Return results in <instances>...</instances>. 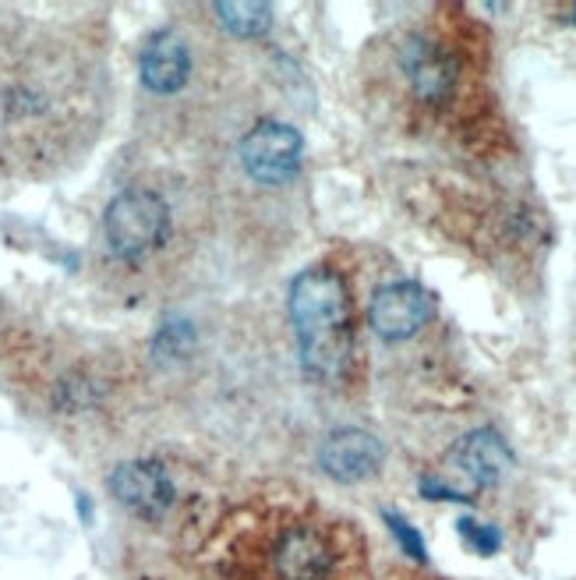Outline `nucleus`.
<instances>
[{
  "mask_svg": "<svg viewBox=\"0 0 576 580\" xmlns=\"http://www.w3.org/2000/svg\"><path fill=\"white\" fill-rule=\"evenodd\" d=\"M290 319L298 330L301 361L315 379H340L354 354L350 297L333 269H308L290 287Z\"/></svg>",
  "mask_w": 576,
  "mask_h": 580,
  "instance_id": "f257e3e1",
  "label": "nucleus"
},
{
  "mask_svg": "<svg viewBox=\"0 0 576 580\" xmlns=\"http://www.w3.org/2000/svg\"><path fill=\"white\" fill-rule=\"evenodd\" d=\"M347 556L336 538L315 523H287L273 538L270 570L273 580H343Z\"/></svg>",
  "mask_w": 576,
  "mask_h": 580,
  "instance_id": "f03ea898",
  "label": "nucleus"
},
{
  "mask_svg": "<svg viewBox=\"0 0 576 580\" xmlns=\"http://www.w3.org/2000/svg\"><path fill=\"white\" fill-rule=\"evenodd\" d=\"M166 226H171V209L163 198L135 188L110 202L103 217V237L117 259H142L163 245Z\"/></svg>",
  "mask_w": 576,
  "mask_h": 580,
  "instance_id": "7ed1b4c3",
  "label": "nucleus"
},
{
  "mask_svg": "<svg viewBox=\"0 0 576 580\" xmlns=\"http://www.w3.org/2000/svg\"><path fill=\"white\" fill-rule=\"evenodd\" d=\"M241 160L248 166V174L262 181V184H279L298 174L301 163V135L293 132L290 124H276L265 121L259 127H251L245 146H241Z\"/></svg>",
  "mask_w": 576,
  "mask_h": 580,
  "instance_id": "20e7f679",
  "label": "nucleus"
},
{
  "mask_svg": "<svg viewBox=\"0 0 576 580\" xmlns=\"http://www.w3.org/2000/svg\"><path fill=\"white\" fill-rule=\"evenodd\" d=\"M110 492L142 520H160L166 509L174 506V495H177L166 467L156 460L121 464L117 471L110 474Z\"/></svg>",
  "mask_w": 576,
  "mask_h": 580,
  "instance_id": "39448f33",
  "label": "nucleus"
},
{
  "mask_svg": "<svg viewBox=\"0 0 576 580\" xmlns=\"http://www.w3.org/2000/svg\"><path fill=\"white\" fill-rule=\"evenodd\" d=\"M431 294L417 283H389L372 297V330L383 340H406L431 319Z\"/></svg>",
  "mask_w": 576,
  "mask_h": 580,
  "instance_id": "423d86ee",
  "label": "nucleus"
},
{
  "mask_svg": "<svg viewBox=\"0 0 576 580\" xmlns=\"http://www.w3.org/2000/svg\"><path fill=\"white\" fill-rule=\"evenodd\" d=\"M400 67H403V75L411 78L414 92L425 99V103H446V99L453 96L456 67L439 42H431L425 36L406 39L403 50H400Z\"/></svg>",
  "mask_w": 576,
  "mask_h": 580,
  "instance_id": "0eeeda50",
  "label": "nucleus"
},
{
  "mask_svg": "<svg viewBox=\"0 0 576 580\" xmlns=\"http://www.w3.org/2000/svg\"><path fill=\"white\" fill-rule=\"evenodd\" d=\"M386 460V446L378 443L372 432L364 429H343L333 432L322 446V471L336 481H364L378 474V467Z\"/></svg>",
  "mask_w": 576,
  "mask_h": 580,
  "instance_id": "6e6552de",
  "label": "nucleus"
},
{
  "mask_svg": "<svg viewBox=\"0 0 576 580\" xmlns=\"http://www.w3.org/2000/svg\"><path fill=\"white\" fill-rule=\"evenodd\" d=\"M138 71H142L146 89L163 92V96L177 92L180 85L188 82V71H191L188 42L180 39L177 33H171V28L149 36L146 50H142V61H138Z\"/></svg>",
  "mask_w": 576,
  "mask_h": 580,
  "instance_id": "1a4fd4ad",
  "label": "nucleus"
},
{
  "mask_svg": "<svg viewBox=\"0 0 576 580\" xmlns=\"http://www.w3.org/2000/svg\"><path fill=\"white\" fill-rule=\"evenodd\" d=\"M510 449L496 435V432H471L467 439H460L453 449V467L460 471V478H467L471 485H496V481L510 471Z\"/></svg>",
  "mask_w": 576,
  "mask_h": 580,
  "instance_id": "9d476101",
  "label": "nucleus"
},
{
  "mask_svg": "<svg viewBox=\"0 0 576 580\" xmlns=\"http://www.w3.org/2000/svg\"><path fill=\"white\" fill-rule=\"evenodd\" d=\"M216 14L234 36H262L273 25V11L265 4H216Z\"/></svg>",
  "mask_w": 576,
  "mask_h": 580,
  "instance_id": "9b49d317",
  "label": "nucleus"
},
{
  "mask_svg": "<svg viewBox=\"0 0 576 580\" xmlns=\"http://www.w3.org/2000/svg\"><path fill=\"white\" fill-rule=\"evenodd\" d=\"M460 534H463V542H467L477 552V556H496L499 545H502V534L496 528H488V523H477V520H467V517L460 520Z\"/></svg>",
  "mask_w": 576,
  "mask_h": 580,
  "instance_id": "f8f14e48",
  "label": "nucleus"
},
{
  "mask_svg": "<svg viewBox=\"0 0 576 580\" xmlns=\"http://www.w3.org/2000/svg\"><path fill=\"white\" fill-rule=\"evenodd\" d=\"M383 517H386V523L392 528V534H397V542L403 545L406 556L417 559V563H425L428 559V548H425V542H421V534L411 528V523H406L400 514H392V509H389V514H383Z\"/></svg>",
  "mask_w": 576,
  "mask_h": 580,
  "instance_id": "ddd939ff",
  "label": "nucleus"
},
{
  "mask_svg": "<svg viewBox=\"0 0 576 580\" xmlns=\"http://www.w3.org/2000/svg\"><path fill=\"white\" fill-rule=\"evenodd\" d=\"M188 344H191V325H188V322H171V325H163L160 336H156V350L166 354V358H174V354L188 350Z\"/></svg>",
  "mask_w": 576,
  "mask_h": 580,
  "instance_id": "4468645a",
  "label": "nucleus"
}]
</instances>
